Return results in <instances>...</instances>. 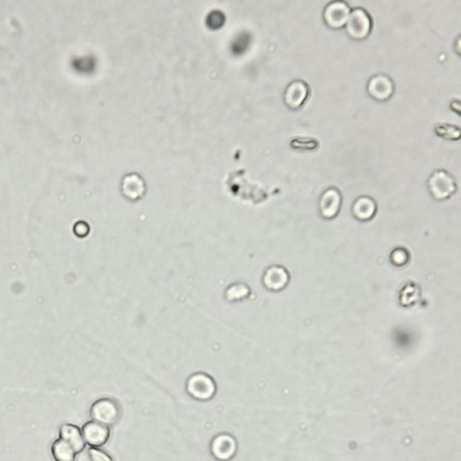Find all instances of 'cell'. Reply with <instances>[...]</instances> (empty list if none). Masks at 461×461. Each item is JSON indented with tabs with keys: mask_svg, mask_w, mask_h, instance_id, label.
Here are the masks:
<instances>
[{
	"mask_svg": "<svg viewBox=\"0 0 461 461\" xmlns=\"http://www.w3.org/2000/svg\"><path fill=\"white\" fill-rule=\"evenodd\" d=\"M188 396L199 402H208L217 393V385L213 377L206 372L191 374L186 382Z\"/></svg>",
	"mask_w": 461,
	"mask_h": 461,
	"instance_id": "1",
	"label": "cell"
},
{
	"mask_svg": "<svg viewBox=\"0 0 461 461\" xmlns=\"http://www.w3.org/2000/svg\"><path fill=\"white\" fill-rule=\"evenodd\" d=\"M82 432L84 441L91 447H102L110 438L109 427L95 421L84 424Z\"/></svg>",
	"mask_w": 461,
	"mask_h": 461,
	"instance_id": "12",
	"label": "cell"
},
{
	"mask_svg": "<svg viewBox=\"0 0 461 461\" xmlns=\"http://www.w3.org/2000/svg\"><path fill=\"white\" fill-rule=\"evenodd\" d=\"M52 454L55 461H75L77 453L68 442L60 438L53 442Z\"/></svg>",
	"mask_w": 461,
	"mask_h": 461,
	"instance_id": "16",
	"label": "cell"
},
{
	"mask_svg": "<svg viewBox=\"0 0 461 461\" xmlns=\"http://www.w3.org/2000/svg\"><path fill=\"white\" fill-rule=\"evenodd\" d=\"M367 91L371 98L378 101H386L393 96L395 83L388 75L377 73L367 83Z\"/></svg>",
	"mask_w": 461,
	"mask_h": 461,
	"instance_id": "7",
	"label": "cell"
},
{
	"mask_svg": "<svg viewBox=\"0 0 461 461\" xmlns=\"http://www.w3.org/2000/svg\"><path fill=\"white\" fill-rule=\"evenodd\" d=\"M250 295V287L242 282L230 284L224 291V298L229 303H240L249 298Z\"/></svg>",
	"mask_w": 461,
	"mask_h": 461,
	"instance_id": "15",
	"label": "cell"
},
{
	"mask_svg": "<svg viewBox=\"0 0 461 461\" xmlns=\"http://www.w3.org/2000/svg\"><path fill=\"white\" fill-rule=\"evenodd\" d=\"M428 188L436 200H445L456 192L458 186L454 177L447 170H436L428 179Z\"/></svg>",
	"mask_w": 461,
	"mask_h": 461,
	"instance_id": "4",
	"label": "cell"
},
{
	"mask_svg": "<svg viewBox=\"0 0 461 461\" xmlns=\"http://www.w3.org/2000/svg\"><path fill=\"white\" fill-rule=\"evenodd\" d=\"M120 187L123 196L132 202L142 199L147 191L145 179L137 172L125 174L122 179Z\"/></svg>",
	"mask_w": 461,
	"mask_h": 461,
	"instance_id": "8",
	"label": "cell"
},
{
	"mask_svg": "<svg viewBox=\"0 0 461 461\" xmlns=\"http://www.w3.org/2000/svg\"><path fill=\"white\" fill-rule=\"evenodd\" d=\"M351 7L343 0H334L325 6L323 19L332 29H341L345 26L351 13Z\"/></svg>",
	"mask_w": 461,
	"mask_h": 461,
	"instance_id": "6",
	"label": "cell"
},
{
	"mask_svg": "<svg viewBox=\"0 0 461 461\" xmlns=\"http://www.w3.org/2000/svg\"><path fill=\"white\" fill-rule=\"evenodd\" d=\"M238 451V442L235 437L229 433H220L212 439L210 452L217 461H230Z\"/></svg>",
	"mask_w": 461,
	"mask_h": 461,
	"instance_id": "5",
	"label": "cell"
},
{
	"mask_svg": "<svg viewBox=\"0 0 461 461\" xmlns=\"http://www.w3.org/2000/svg\"><path fill=\"white\" fill-rule=\"evenodd\" d=\"M290 280L289 272L280 265H272L266 269L262 277L263 286L271 292H280L285 289Z\"/></svg>",
	"mask_w": 461,
	"mask_h": 461,
	"instance_id": "11",
	"label": "cell"
},
{
	"mask_svg": "<svg viewBox=\"0 0 461 461\" xmlns=\"http://www.w3.org/2000/svg\"><path fill=\"white\" fill-rule=\"evenodd\" d=\"M89 415L93 421L107 426H113L120 421L122 408L120 404L114 398L104 397L92 404Z\"/></svg>",
	"mask_w": 461,
	"mask_h": 461,
	"instance_id": "2",
	"label": "cell"
},
{
	"mask_svg": "<svg viewBox=\"0 0 461 461\" xmlns=\"http://www.w3.org/2000/svg\"><path fill=\"white\" fill-rule=\"evenodd\" d=\"M345 28L350 37L354 40H363L372 31V17L364 8H354L350 13Z\"/></svg>",
	"mask_w": 461,
	"mask_h": 461,
	"instance_id": "3",
	"label": "cell"
},
{
	"mask_svg": "<svg viewBox=\"0 0 461 461\" xmlns=\"http://www.w3.org/2000/svg\"><path fill=\"white\" fill-rule=\"evenodd\" d=\"M343 196L337 188L330 187L320 197L319 209L323 218L331 220L336 217L341 210Z\"/></svg>",
	"mask_w": 461,
	"mask_h": 461,
	"instance_id": "9",
	"label": "cell"
},
{
	"mask_svg": "<svg viewBox=\"0 0 461 461\" xmlns=\"http://www.w3.org/2000/svg\"><path fill=\"white\" fill-rule=\"evenodd\" d=\"M310 88L303 80H294L287 86L284 92V101L291 109H298L303 106L309 96Z\"/></svg>",
	"mask_w": 461,
	"mask_h": 461,
	"instance_id": "10",
	"label": "cell"
},
{
	"mask_svg": "<svg viewBox=\"0 0 461 461\" xmlns=\"http://www.w3.org/2000/svg\"><path fill=\"white\" fill-rule=\"evenodd\" d=\"M377 203L369 196H361L356 199L352 205V214L356 219L360 221H369L375 217L377 213Z\"/></svg>",
	"mask_w": 461,
	"mask_h": 461,
	"instance_id": "14",
	"label": "cell"
},
{
	"mask_svg": "<svg viewBox=\"0 0 461 461\" xmlns=\"http://www.w3.org/2000/svg\"><path fill=\"white\" fill-rule=\"evenodd\" d=\"M60 438L68 442L77 454L82 452L86 447V442L84 441L82 430L77 425L62 424L60 428Z\"/></svg>",
	"mask_w": 461,
	"mask_h": 461,
	"instance_id": "13",
	"label": "cell"
},
{
	"mask_svg": "<svg viewBox=\"0 0 461 461\" xmlns=\"http://www.w3.org/2000/svg\"><path fill=\"white\" fill-rule=\"evenodd\" d=\"M88 456L91 461H114L113 457L100 448H89Z\"/></svg>",
	"mask_w": 461,
	"mask_h": 461,
	"instance_id": "18",
	"label": "cell"
},
{
	"mask_svg": "<svg viewBox=\"0 0 461 461\" xmlns=\"http://www.w3.org/2000/svg\"><path fill=\"white\" fill-rule=\"evenodd\" d=\"M437 136L442 138L450 140H459L460 137V128L457 125L440 123L434 127Z\"/></svg>",
	"mask_w": 461,
	"mask_h": 461,
	"instance_id": "17",
	"label": "cell"
},
{
	"mask_svg": "<svg viewBox=\"0 0 461 461\" xmlns=\"http://www.w3.org/2000/svg\"><path fill=\"white\" fill-rule=\"evenodd\" d=\"M408 260L409 254L403 248H397V249L394 250L393 253H391V262H393L394 265H405L408 262Z\"/></svg>",
	"mask_w": 461,
	"mask_h": 461,
	"instance_id": "19",
	"label": "cell"
}]
</instances>
